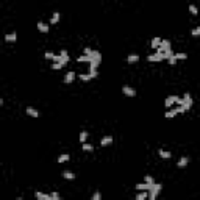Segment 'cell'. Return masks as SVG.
I'll use <instances>...</instances> for the list:
<instances>
[{"label": "cell", "instance_id": "cell-22", "mask_svg": "<svg viewBox=\"0 0 200 200\" xmlns=\"http://www.w3.org/2000/svg\"><path fill=\"white\" fill-rule=\"evenodd\" d=\"M75 174H72V172H69V171H66V172H63V178H66V180H75Z\"/></svg>", "mask_w": 200, "mask_h": 200}, {"label": "cell", "instance_id": "cell-26", "mask_svg": "<svg viewBox=\"0 0 200 200\" xmlns=\"http://www.w3.org/2000/svg\"><path fill=\"white\" fill-rule=\"evenodd\" d=\"M44 58H45V59H49V61H55L56 55H55V53H52V52H45Z\"/></svg>", "mask_w": 200, "mask_h": 200}, {"label": "cell", "instance_id": "cell-4", "mask_svg": "<svg viewBox=\"0 0 200 200\" xmlns=\"http://www.w3.org/2000/svg\"><path fill=\"white\" fill-rule=\"evenodd\" d=\"M25 114H28L30 117H39L41 113H39L36 108H33V106H27V108H25Z\"/></svg>", "mask_w": 200, "mask_h": 200}, {"label": "cell", "instance_id": "cell-2", "mask_svg": "<svg viewBox=\"0 0 200 200\" xmlns=\"http://www.w3.org/2000/svg\"><path fill=\"white\" fill-rule=\"evenodd\" d=\"M156 50H159V52H169V50H172L171 49V41H169V39H161V44H159V47Z\"/></svg>", "mask_w": 200, "mask_h": 200}, {"label": "cell", "instance_id": "cell-9", "mask_svg": "<svg viewBox=\"0 0 200 200\" xmlns=\"http://www.w3.org/2000/svg\"><path fill=\"white\" fill-rule=\"evenodd\" d=\"M35 197L38 199V200H52V195L44 194V192H39V191H36V192H35Z\"/></svg>", "mask_w": 200, "mask_h": 200}, {"label": "cell", "instance_id": "cell-1", "mask_svg": "<svg viewBox=\"0 0 200 200\" xmlns=\"http://www.w3.org/2000/svg\"><path fill=\"white\" fill-rule=\"evenodd\" d=\"M161 191H163V185H159V183H153L152 189L149 191V199H150V200H155Z\"/></svg>", "mask_w": 200, "mask_h": 200}, {"label": "cell", "instance_id": "cell-33", "mask_svg": "<svg viewBox=\"0 0 200 200\" xmlns=\"http://www.w3.org/2000/svg\"><path fill=\"white\" fill-rule=\"evenodd\" d=\"M144 181H145V183H155V180H153L152 175H145V177H144Z\"/></svg>", "mask_w": 200, "mask_h": 200}, {"label": "cell", "instance_id": "cell-8", "mask_svg": "<svg viewBox=\"0 0 200 200\" xmlns=\"http://www.w3.org/2000/svg\"><path fill=\"white\" fill-rule=\"evenodd\" d=\"M5 41H6V42H16V41H17V33L13 31V33H8V35H5Z\"/></svg>", "mask_w": 200, "mask_h": 200}, {"label": "cell", "instance_id": "cell-23", "mask_svg": "<svg viewBox=\"0 0 200 200\" xmlns=\"http://www.w3.org/2000/svg\"><path fill=\"white\" fill-rule=\"evenodd\" d=\"M78 78L81 80V81H89V80H92V75L91 74H80Z\"/></svg>", "mask_w": 200, "mask_h": 200}, {"label": "cell", "instance_id": "cell-21", "mask_svg": "<svg viewBox=\"0 0 200 200\" xmlns=\"http://www.w3.org/2000/svg\"><path fill=\"white\" fill-rule=\"evenodd\" d=\"M159 44H161V38H153V39H152V42H150L152 49H155V50L159 47Z\"/></svg>", "mask_w": 200, "mask_h": 200}, {"label": "cell", "instance_id": "cell-34", "mask_svg": "<svg viewBox=\"0 0 200 200\" xmlns=\"http://www.w3.org/2000/svg\"><path fill=\"white\" fill-rule=\"evenodd\" d=\"M100 199H102V194H100L99 191H95L94 194H92V200H100Z\"/></svg>", "mask_w": 200, "mask_h": 200}, {"label": "cell", "instance_id": "cell-20", "mask_svg": "<svg viewBox=\"0 0 200 200\" xmlns=\"http://www.w3.org/2000/svg\"><path fill=\"white\" fill-rule=\"evenodd\" d=\"M91 58H92V56L91 55H81V56H78V58H77V61H78V63H91Z\"/></svg>", "mask_w": 200, "mask_h": 200}, {"label": "cell", "instance_id": "cell-30", "mask_svg": "<svg viewBox=\"0 0 200 200\" xmlns=\"http://www.w3.org/2000/svg\"><path fill=\"white\" fill-rule=\"evenodd\" d=\"M175 56H177V59H186V58H188V55H186V53H183V52L175 53Z\"/></svg>", "mask_w": 200, "mask_h": 200}, {"label": "cell", "instance_id": "cell-32", "mask_svg": "<svg viewBox=\"0 0 200 200\" xmlns=\"http://www.w3.org/2000/svg\"><path fill=\"white\" fill-rule=\"evenodd\" d=\"M175 103H177V105H180V106H183V105H185V99H183V97H178V95H177Z\"/></svg>", "mask_w": 200, "mask_h": 200}, {"label": "cell", "instance_id": "cell-10", "mask_svg": "<svg viewBox=\"0 0 200 200\" xmlns=\"http://www.w3.org/2000/svg\"><path fill=\"white\" fill-rule=\"evenodd\" d=\"M188 163H189V158L188 156H181V158L178 159V163H177V167H186V166H188Z\"/></svg>", "mask_w": 200, "mask_h": 200}, {"label": "cell", "instance_id": "cell-35", "mask_svg": "<svg viewBox=\"0 0 200 200\" xmlns=\"http://www.w3.org/2000/svg\"><path fill=\"white\" fill-rule=\"evenodd\" d=\"M92 52H94V50H92L91 47H85V49H83V53H85V55H92Z\"/></svg>", "mask_w": 200, "mask_h": 200}, {"label": "cell", "instance_id": "cell-3", "mask_svg": "<svg viewBox=\"0 0 200 200\" xmlns=\"http://www.w3.org/2000/svg\"><path fill=\"white\" fill-rule=\"evenodd\" d=\"M183 99H185V105H183V108L186 109V111H188V109H191L192 108V97H191V94H188V92H186V94H183Z\"/></svg>", "mask_w": 200, "mask_h": 200}, {"label": "cell", "instance_id": "cell-12", "mask_svg": "<svg viewBox=\"0 0 200 200\" xmlns=\"http://www.w3.org/2000/svg\"><path fill=\"white\" fill-rule=\"evenodd\" d=\"M38 30L41 33H49V30H50V25H47V24H44V22H38Z\"/></svg>", "mask_w": 200, "mask_h": 200}, {"label": "cell", "instance_id": "cell-28", "mask_svg": "<svg viewBox=\"0 0 200 200\" xmlns=\"http://www.w3.org/2000/svg\"><path fill=\"white\" fill-rule=\"evenodd\" d=\"M167 61H169V64H171V66H175V64H177V61H178V59H177V56H175V53H174V55H172V56H171V58H169V59H167Z\"/></svg>", "mask_w": 200, "mask_h": 200}, {"label": "cell", "instance_id": "cell-31", "mask_svg": "<svg viewBox=\"0 0 200 200\" xmlns=\"http://www.w3.org/2000/svg\"><path fill=\"white\" fill-rule=\"evenodd\" d=\"M52 69H53V71H59V69H63V64H61V63H53Z\"/></svg>", "mask_w": 200, "mask_h": 200}, {"label": "cell", "instance_id": "cell-27", "mask_svg": "<svg viewBox=\"0 0 200 200\" xmlns=\"http://www.w3.org/2000/svg\"><path fill=\"white\" fill-rule=\"evenodd\" d=\"M83 150H85V152H92V150H94V147H92V144L83 142Z\"/></svg>", "mask_w": 200, "mask_h": 200}, {"label": "cell", "instance_id": "cell-11", "mask_svg": "<svg viewBox=\"0 0 200 200\" xmlns=\"http://www.w3.org/2000/svg\"><path fill=\"white\" fill-rule=\"evenodd\" d=\"M74 80H75V72H67V74L64 75V83L66 85H71Z\"/></svg>", "mask_w": 200, "mask_h": 200}, {"label": "cell", "instance_id": "cell-15", "mask_svg": "<svg viewBox=\"0 0 200 200\" xmlns=\"http://www.w3.org/2000/svg\"><path fill=\"white\" fill-rule=\"evenodd\" d=\"M158 155L161 156V158H164V159H169L172 156V153L169 152V150H163V149H159L158 150Z\"/></svg>", "mask_w": 200, "mask_h": 200}, {"label": "cell", "instance_id": "cell-17", "mask_svg": "<svg viewBox=\"0 0 200 200\" xmlns=\"http://www.w3.org/2000/svg\"><path fill=\"white\" fill-rule=\"evenodd\" d=\"M149 199V191H139L136 194V200H145Z\"/></svg>", "mask_w": 200, "mask_h": 200}, {"label": "cell", "instance_id": "cell-5", "mask_svg": "<svg viewBox=\"0 0 200 200\" xmlns=\"http://www.w3.org/2000/svg\"><path fill=\"white\" fill-rule=\"evenodd\" d=\"M152 186H153V183H138L136 185V191H150L152 189Z\"/></svg>", "mask_w": 200, "mask_h": 200}, {"label": "cell", "instance_id": "cell-29", "mask_svg": "<svg viewBox=\"0 0 200 200\" xmlns=\"http://www.w3.org/2000/svg\"><path fill=\"white\" fill-rule=\"evenodd\" d=\"M191 35L194 36V38H197V36H200V25H199V27H195V28L192 30V31H191Z\"/></svg>", "mask_w": 200, "mask_h": 200}, {"label": "cell", "instance_id": "cell-13", "mask_svg": "<svg viewBox=\"0 0 200 200\" xmlns=\"http://www.w3.org/2000/svg\"><path fill=\"white\" fill-rule=\"evenodd\" d=\"M175 99H177V95H169V97L164 100V106H166V108H171V106L175 103Z\"/></svg>", "mask_w": 200, "mask_h": 200}, {"label": "cell", "instance_id": "cell-14", "mask_svg": "<svg viewBox=\"0 0 200 200\" xmlns=\"http://www.w3.org/2000/svg\"><path fill=\"white\" fill-rule=\"evenodd\" d=\"M139 61V55H136V53H131V55H128V58H127V63L128 64H135V63Z\"/></svg>", "mask_w": 200, "mask_h": 200}, {"label": "cell", "instance_id": "cell-24", "mask_svg": "<svg viewBox=\"0 0 200 200\" xmlns=\"http://www.w3.org/2000/svg\"><path fill=\"white\" fill-rule=\"evenodd\" d=\"M86 141H88V131H86V130H83V131L80 133V142L83 144V142H86Z\"/></svg>", "mask_w": 200, "mask_h": 200}, {"label": "cell", "instance_id": "cell-19", "mask_svg": "<svg viewBox=\"0 0 200 200\" xmlns=\"http://www.w3.org/2000/svg\"><path fill=\"white\" fill-rule=\"evenodd\" d=\"M69 159H71V156H69L67 153H63V155L58 156V163H59V164H63V163H67Z\"/></svg>", "mask_w": 200, "mask_h": 200}, {"label": "cell", "instance_id": "cell-7", "mask_svg": "<svg viewBox=\"0 0 200 200\" xmlns=\"http://www.w3.org/2000/svg\"><path fill=\"white\" fill-rule=\"evenodd\" d=\"M109 144H113V136H105V138L100 139V145L102 147H108Z\"/></svg>", "mask_w": 200, "mask_h": 200}, {"label": "cell", "instance_id": "cell-16", "mask_svg": "<svg viewBox=\"0 0 200 200\" xmlns=\"http://www.w3.org/2000/svg\"><path fill=\"white\" fill-rule=\"evenodd\" d=\"M58 22H59V13L55 11L52 14V17H50V25H55V24H58Z\"/></svg>", "mask_w": 200, "mask_h": 200}, {"label": "cell", "instance_id": "cell-37", "mask_svg": "<svg viewBox=\"0 0 200 200\" xmlns=\"http://www.w3.org/2000/svg\"><path fill=\"white\" fill-rule=\"evenodd\" d=\"M50 195H52V200H59V194H58V192H52Z\"/></svg>", "mask_w": 200, "mask_h": 200}, {"label": "cell", "instance_id": "cell-36", "mask_svg": "<svg viewBox=\"0 0 200 200\" xmlns=\"http://www.w3.org/2000/svg\"><path fill=\"white\" fill-rule=\"evenodd\" d=\"M59 55H61L63 58H67V59H69V53H67V50H61V52H59Z\"/></svg>", "mask_w": 200, "mask_h": 200}, {"label": "cell", "instance_id": "cell-6", "mask_svg": "<svg viewBox=\"0 0 200 200\" xmlns=\"http://www.w3.org/2000/svg\"><path fill=\"white\" fill-rule=\"evenodd\" d=\"M122 92H124L125 95H128V97H135V95H136V91H135L133 88H130L128 85H124V86H122Z\"/></svg>", "mask_w": 200, "mask_h": 200}, {"label": "cell", "instance_id": "cell-18", "mask_svg": "<svg viewBox=\"0 0 200 200\" xmlns=\"http://www.w3.org/2000/svg\"><path fill=\"white\" fill-rule=\"evenodd\" d=\"M177 114H178V111H177V108H174V109H169L167 113H164V117L166 119H172V117H175Z\"/></svg>", "mask_w": 200, "mask_h": 200}, {"label": "cell", "instance_id": "cell-25", "mask_svg": "<svg viewBox=\"0 0 200 200\" xmlns=\"http://www.w3.org/2000/svg\"><path fill=\"white\" fill-rule=\"evenodd\" d=\"M188 9H189V13H191L192 16H197L199 14V9H197V6H195V5H189Z\"/></svg>", "mask_w": 200, "mask_h": 200}]
</instances>
